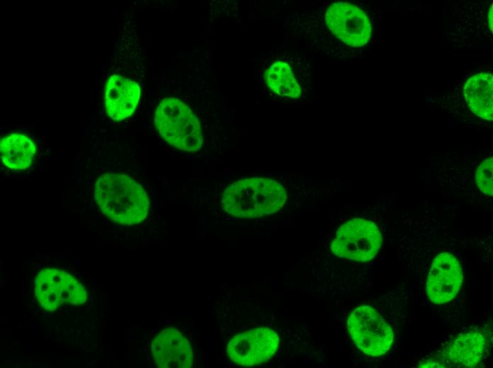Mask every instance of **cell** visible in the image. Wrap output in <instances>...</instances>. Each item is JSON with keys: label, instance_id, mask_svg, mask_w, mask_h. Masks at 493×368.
Returning <instances> with one entry per match:
<instances>
[{"label": "cell", "instance_id": "cell-1", "mask_svg": "<svg viewBox=\"0 0 493 368\" xmlns=\"http://www.w3.org/2000/svg\"><path fill=\"white\" fill-rule=\"evenodd\" d=\"M95 200L101 213L123 225L137 224L145 219L149 200L144 188L125 174H102L95 184Z\"/></svg>", "mask_w": 493, "mask_h": 368}, {"label": "cell", "instance_id": "cell-2", "mask_svg": "<svg viewBox=\"0 0 493 368\" xmlns=\"http://www.w3.org/2000/svg\"><path fill=\"white\" fill-rule=\"evenodd\" d=\"M287 198L285 188L278 181L250 178L230 184L223 193L221 205L234 217L256 218L279 211Z\"/></svg>", "mask_w": 493, "mask_h": 368}, {"label": "cell", "instance_id": "cell-3", "mask_svg": "<svg viewBox=\"0 0 493 368\" xmlns=\"http://www.w3.org/2000/svg\"><path fill=\"white\" fill-rule=\"evenodd\" d=\"M154 123L161 137L178 149L193 152L203 146L199 120L178 98H166L159 103L155 111Z\"/></svg>", "mask_w": 493, "mask_h": 368}, {"label": "cell", "instance_id": "cell-4", "mask_svg": "<svg viewBox=\"0 0 493 368\" xmlns=\"http://www.w3.org/2000/svg\"><path fill=\"white\" fill-rule=\"evenodd\" d=\"M347 328L358 348L371 357H380L391 348L392 328L378 311L368 305L356 307L347 320Z\"/></svg>", "mask_w": 493, "mask_h": 368}, {"label": "cell", "instance_id": "cell-5", "mask_svg": "<svg viewBox=\"0 0 493 368\" xmlns=\"http://www.w3.org/2000/svg\"><path fill=\"white\" fill-rule=\"evenodd\" d=\"M34 292L40 306L48 311L64 305L83 304L88 297L86 289L73 275L56 268H46L38 273Z\"/></svg>", "mask_w": 493, "mask_h": 368}, {"label": "cell", "instance_id": "cell-6", "mask_svg": "<svg viewBox=\"0 0 493 368\" xmlns=\"http://www.w3.org/2000/svg\"><path fill=\"white\" fill-rule=\"evenodd\" d=\"M382 238L376 224L355 218L342 224L330 244L336 256L358 262L373 260L379 251Z\"/></svg>", "mask_w": 493, "mask_h": 368}, {"label": "cell", "instance_id": "cell-7", "mask_svg": "<svg viewBox=\"0 0 493 368\" xmlns=\"http://www.w3.org/2000/svg\"><path fill=\"white\" fill-rule=\"evenodd\" d=\"M279 337L272 329L259 327L239 333L228 343L227 353L237 364L251 367L269 360L277 352Z\"/></svg>", "mask_w": 493, "mask_h": 368}, {"label": "cell", "instance_id": "cell-8", "mask_svg": "<svg viewBox=\"0 0 493 368\" xmlns=\"http://www.w3.org/2000/svg\"><path fill=\"white\" fill-rule=\"evenodd\" d=\"M325 21L332 33L350 47H363L371 37L372 28L368 17L352 4L336 2L331 4L326 11Z\"/></svg>", "mask_w": 493, "mask_h": 368}, {"label": "cell", "instance_id": "cell-9", "mask_svg": "<svg viewBox=\"0 0 493 368\" xmlns=\"http://www.w3.org/2000/svg\"><path fill=\"white\" fill-rule=\"evenodd\" d=\"M463 280L459 261L450 253L442 252L434 259L426 283L430 301L442 304L453 300L458 293Z\"/></svg>", "mask_w": 493, "mask_h": 368}, {"label": "cell", "instance_id": "cell-10", "mask_svg": "<svg viewBox=\"0 0 493 368\" xmlns=\"http://www.w3.org/2000/svg\"><path fill=\"white\" fill-rule=\"evenodd\" d=\"M152 357L160 368H190L193 351L188 340L175 328L162 330L152 340Z\"/></svg>", "mask_w": 493, "mask_h": 368}, {"label": "cell", "instance_id": "cell-11", "mask_svg": "<svg viewBox=\"0 0 493 368\" xmlns=\"http://www.w3.org/2000/svg\"><path fill=\"white\" fill-rule=\"evenodd\" d=\"M140 94V86L136 81L120 74H111L106 80L104 93L108 116L115 121L130 117L137 106Z\"/></svg>", "mask_w": 493, "mask_h": 368}, {"label": "cell", "instance_id": "cell-12", "mask_svg": "<svg viewBox=\"0 0 493 368\" xmlns=\"http://www.w3.org/2000/svg\"><path fill=\"white\" fill-rule=\"evenodd\" d=\"M486 348L485 338L481 333L469 331L460 334L441 352L440 360H434L439 367H472L482 359Z\"/></svg>", "mask_w": 493, "mask_h": 368}, {"label": "cell", "instance_id": "cell-13", "mask_svg": "<svg viewBox=\"0 0 493 368\" xmlns=\"http://www.w3.org/2000/svg\"><path fill=\"white\" fill-rule=\"evenodd\" d=\"M0 151L1 161L6 167L21 171L32 165L37 154V146L28 135L11 132L1 137Z\"/></svg>", "mask_w": 493, "mask_h": 368}, {"label": "cell", "instance_id": "cell-14", "mask_svg": "<svg viewBox=\"0 0 493 368\" xmlns=\"http://www.w3.org/2000/svg\"><path fill=\"white\" fill-rule=\"evenodd\" d=\"M463 93L468 105L475 115L492 121L493 78L488 72H479L466 81Z\"/></svg>", "mask_w": 493, "mask_h": 368}, {"label": "cell", "instance_id": "cell-15", "mask_svg": "<svg viewBox=\"0 0 493 368\" xmlns=\"http://www.w3.org/2000/svg\"><path fill=\"white\" fill-rule=\"evenodd\" d=\"M267 86L276 93L293 98L301 96V88L290 66L282 61L273 63L265 73Z\"/></svg>", "mask_w": 493, "mask_h": 368}, {"label": "cell", "instance_id": "cell-16", "mask_svg": "<svg viewBox=\"0 0 493 368\" xmlns=\"http://www.w3.org/2000/svg\"><path fill=\"white\" fill-rule=\"evenodd\" d=\"M476 184L484 194L493 195V160L486 159L479 166L475 174Z\"/></svg>", "mask_w": 493, "mask_h": 368}, {"label": "cell", "instance_id": "cell-17", "mask_svg": "<svg viewBox=\"0 0 493 368\" xmlns=\"http://www.w3.org/2000/svg\"><path fill=\"white\" fill-rule=\"evenodd\" d=\"M492 4H491L490 7L489 8V11L487 13V22H488V26L491 32L492 33L493 31V13H492Z\"/></svg>", "mask_w": 493, "mask_h": 368}]
</instances>
